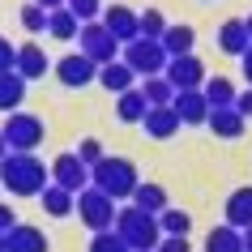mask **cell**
I'll return each instance as SVG.
<instances>
[{
    "label": "cell",
    "instance_id": "1",
    "mask_svg": "<svg viewBox=\"0 0 252 252\" xmlns=\"http://www.w3.org/2000/svg\"><path fill=\"white\" fill-rule=\"evenodd\" d=\"M0 184L13 197H39L47 188V167L34 154H26V150H13V154L0 158Z\"/></svg>",
    "mask_w": 252,
    "mask_h": 252
},
{
    "label": "cell",
    "instance_id": "2",
    "mask_svg": "<svg viewBox=\"0 0 252 252\" xmlns=\"http://www.w3.org/2000/svg\"><path fill=\"white\" fill-rule=\"evenodd\" d=\"M116 235L133 252H154L162 244L158 214H146V210H137V205H124V210H116Z\"/></svg>",
    "mask_w": 252,
    "mask_h": 252
},
{
    "label": "cell",
    "instance_id": "3",
    "mask_svg": "<svg viewBox=\"0 0 252 252\" xmlns=\"http://www.w3.org/2000/svg\"><path fill=\"white\" fill-rule=\"evenodd\" d=\"M90 184L98 188V192H107L111 201H124V197H133L137 192V167L128 158H98L90 167Z\"/></svg>",
    "mask_w": 252,
    "mask_h": 252
},
{
    "label": "cell",
    "instance_id": "4",
    "mask_svg": "<svg viewBox=\"0 0 252 252\" xmlns=\"http://www.w3.org/2000/svg\"><path fill=\"white\" fill-rule=\"evenodd\" d=\"M167 47H162L158 39H133L124 43V64L133 68V73H141V77H158V73H167Z\"/></svg>",
    "mask_w": 252,
    "mask_h": 252
},
{
    "label": "cell",
    "instance_id": "5",
    "mask_svg": "<svg viewBox=\"0 0 252 252\" xmlns=\"http://www.w3.org/2000/svg\"><path fill=\"white\" fill-rule=\"evenodd\" d=\"M73 214H81V222L90 226L94 235H98V231H111V226H116V201L107 197V192H98V188H81L77 192V210Z\"/></svg>",
    "mask_w": 252,
    "mask_h": 252
},
{
    "label": "cell",
    "instance_id": "6",
    "mask_svg": "<svg viewBox=\"0 0 252 252\" xmlns=\"http://www.w3.org/2000/svg\"><path fill=\"white\" fill-rule=\"evenodd\" d=\"M43 133H47V128H43V120H39V116H26V111H13V116L4 120V128H0L4 146H9V150H26V154L43 141Z\"/></svg>",
    "mask_w": 252,
    "mask_h": 252
},
{
    "label": "cell",
    "instance_id": "7",
    "mask_svg": "<svg viewBox=\"0 0 252 252\" xmlns=\"http://www.w3.org/2000/svg\"><path fill=\"white\" fill-rule=\"evenodd\" d=\"M116 47H120V43L111 39V34H107V26H103V22H81V52L90 56V60H94L98 68L116 60Z\"/></svg>",
    "mask_w": 252,
    "mask_h": 252
},
{
    "label": "cell",
    "instance_id": "8",
    "mask_svg": "<svg viewBox=\"0 0 252 252\" xmlns=\"http://www.w3.org/2000/svg\"><path fill=\"white\" fill-rule=\"evenodd\" d=\"M167 81H171L175 90H201L205 86V64H201L197 56H171L167 60Z\"/></svg>",
    "mask_w": 252,
    "mask_h": 252
},
{
    "label": "cell",
    "instance_id": "9",
    "mask_svg": "<svg viewBox=\"0 0 252 252\" xmlns=\"http://www.w3.org/2000/svg\"><path fill=\"white\" fill-rule=\"evenodd\" d=\"M52 184L68 188V192H81V188H90V167L77 158V154H60L52 162Z\"/></svg>",
    "mask_w": 252,
    "mask_h": 252
},
{
    "label": "cell",
    "instance_id": "10",
    "mask_svg": "<svg viewBox=\"0 0 252 252\" xmlns=\"http://www.w3.org/2000/svg\"><path fill=\"white\" fill-rule=\"evenodd\" d=\"M103 26H107V34L124 47V43H133V39H141V22H137V13L133 9H124V4H111L103 13Z\"/></svg>",
    "mask_w": 252,
    "mask_h": 252
},
{
    "label": "cell",
    "instance_id": "11",
    "mask_svg": "<svg viewBox=\"0 0 252 252\" xmlns=\"http://www.w3.org/2000/svg\"><path fill=\"white\" fill-rule=\"evenodd\" d=\"M56 77L64 81V86H73V90H77V86H86V81L98 77V64H94L86 52H73V56H64V60L56 64Z\"/></svg>",
    "mask_w": 252,
    "mask_h": 252
},
{
    "label": "cell",
    "instance_id": "12",
    "mask_svg": "<svg viewBox=\"0 0 252 252\" xmlns=\"http://www.w3.org/2000/svg\"><path fill=\"white\" fill-rule=\"evenodd\" d=\"M171 107H175V116L184 120V124H205L210 120V103H205L201 90H175Z\"/></svg>",
    "mask_w": 252,
    "mask_h": 252
},
{
    "label": "cell",
    "instance_id": "13",
    "mask_svg": "<svg viewBox=\"0 0 252 252\" xmlns=\"http://www.w3.org/2000/svg\"><path fill=\"white\" fill-rule=\"evenodd\" d=\"M4 244H9V252H47V235L30 222H13L4 231Z\"/></svg>",
    "mask_w": 252,
    "mask_h": 252
},
{
    "label": "cell",
    "instance_id": "14",
    "mask_svg": "<svg viewBox=\"0 0 252 252\" xmlns=\"http://www.w3.org/2000/svg\"><path fill=\"white\" fill-rule=\"evenodd\" d=\"M39 201H43V214H47V218H68V214L77 210V192H68V188H60V184H47L39 192Z\"/></svg>",
    "mask_w": 252,
    "mask_h": 252
},
{
    "label": "cell",
    "instance_id": "15",
    "mask_svg": "<svg viewBox=\"0 0 252 252\" xmlns=\"http://www.w3.org/2000/svg\"><path fill=\"white\" fill-rule=\"evenodd\" d=\"M226 226H235V231L252 226V184L235 188V192L226 197Z\"/></svg>",
    "mask_w": 252,
    "mask_h": 252
},
{
    "label": "cell",
    "instance_id": "16",
    "mask_svg": "<svg viewBox=\"0 0 252 252\" xmlns=\"http://www.w3.org/2000/svg\"><path fill=\"white\" fill-rule=\"evenodd\" d=\"M205 124H210V128H214L218 137H226V141H235V137H244V128H248V120L239 116L235 107H214Z\"/></svg>",
    "mask_w": 252,
    "mask_h": 252
},
{
    "label": "cell",
    "instance_id": "17",
    "mask_svg": "<svg viewBox=\"0 0 252 252\" xmlns=\"http://www.w3.org/2000/svg\"><path fill=\"white\" fill-rule=\"evenodd\" d=\"M141 124H146V133H150V137H158V141H167V137H175V128H180L184 120L175 116V107H150Z\"/></svg>",
    "mask_w": 252,
    "mask_h": 252
},
{
    "label": "cell",
    "instance_id": "18",
    "mask_svg": "<svg viewBox=\"0 0 252 252\" xmlns=\"http://www.w3.org/2000/svg\"><path fill=\"white\" fill-rule=\"evenodd\" d=\"M13 73H22L26 81L43 77V73H47V56H43V47H34V43H22V47H17V60H13Z\"/></svg>",
    "mask_w": 252,
    "mask_h": 252
},
{
    "label": "cell",
    "instance_id": "19",
    "mask_svg": "<svg viewBox=\"0 0 252 252\" xmlns=\"http://www.w3.org/2000/svg\"><path fill=\"white\" fill-rule=\"evenodd\" d=\"M218 47H222L226 56H244L252 47L248 39V26H244V17H235V22H222V30H218Z\"/></svg>",
    "mask_w": 252,
    "mask_h": 252
},
{
    "label": "cell",
    "instance_id": "20",
    "mask_svg": "<svg viewBox=\"0 0 252 252\" xmlns=\"http://www.w3.org/2000/svg\"><path fill=\"white\" fill-rule=\"evenodd\" d=\"M22 98H26V77L22 73H0V111H17L22 107Z\"/></svg>",
    "mask_w": 252,
    "mask_h": 252
},
{
    "label": "cell",
    "instance_id": "21",
    "mask_svg": "<svg viewBox=\"0 0 252 252\" xmlns=\"http://www.w3.org/2000/svg\"><path fill=\"white\" fill-rule=\"evenodd\" d=\"M133 77H137V73H133L128 64H124V60H111V64H103V68H98V81H103V86H107L111 94L133 90Z\"/></svg>",
    "mask_w": 252,
    "mask_h": 252
},
{
    "label": "cell",
    "instance_id": "22",
    "mask_svg": "<svg viewBox=\"0 0 252 252\" xmlns=\"http://www.w3.org/2000/svg\"><path fill=\"white\" fill-rule=\"evenodd\" d=\"M205 252H244V235H239L235 226H214L210 235H205Z\"/></svg>",
    "mask_w": 252,
    "mask_h": 252
},
{
    "label": "cell",
    "instance_id": "23",
    "mask_svg": "<svg viewBox=\"0 0 252 252\" xmlns=\"http://www.w3.org/2000/svg\"><path fill=\"white\" fill-rule=\"evenodd\" d=\"M47 34H52V39H77V34H81L77 13H68V9H52V13H47Z\"/></svg>",
    "mask_w": 252,
    "mask_h": 252
},
{
    "label": "cell",
    "instance_id": "24",
    "mask_svg": "<svg viewBox=\"0 0 252 252\" xmlns=\"http://www.w3.org/2000/svg\"><path fill=\"white\" fill-rule=\"evenodd\" d=\"M201 94H205V103H210V111L214 107H235V86H231V81L226 77H210L205 81V86H201Z\"/></svg>",
    "mask_w": 252,
    "mask_h": 252
},
{
    "label": "cell",
    "instance_id": "25",
    "mask_svg": "<svg viewBox=\"0 0 252 252\" xmlns=\"http://www.w3.org/2000/svg\"><path fill=\"white\" fill-rule=\"evenodd\" d=\"M158 43L167 47V56H188L192 43H197V30L192 26H167V34H162Z\"/></svg>",
    "mask_w": 252,
    "mask_h": 252
},
{
    "label": "cell",
    "instance_id": "26",
    "mask_svg": "<svg viewBox=\"0 0 252 252\" xmlns=\"http://www.w3.org/2000/svg\"><path fill=\"white\" fill-rule=\"evenodd\" d=\"M133 205H137V210H146V214H162V210H167V188H162V184H137Z\"/></svg>",
    "mask_w": 252,
    "mask_h": 252
},
{
    "label": "cell",
    "instance_id": "27",
    "mask_svg": "<svg viewBox=\"0 0 252 252\" xmlns=\"http://www.w3.org/2000/svg\"><path fill=\"white\" fill-rule=\"evenodd\" d=\"M150 103H146V94L141 90H124L120 94V107H116V116L124 120V124H137V120H146Z\"/></svg>",
    "mask_w": 252,
    "mask_h": 252
},
{
    "label": "cell",
    "instance_id": "28",
    "mask_svg": "<svg viewBox=\"0 0 252 252\" xmlns=\"http://www.w3.org/2000/svg\"><path fill=\"white\" fill-rule=\"evenodd\" d=\"M141 94H146V103H150V107H171V98H175V86L167 81V73H158V77H146Z\"/></svg>",
    "mask_w": 252,
    "mask_h": 252
},
{
    "label": "cell",
    "instance_id": "29",
    "mask_svg": "<svg viewBox=\"0 0 252 252\" xmlns=\"http://www.w3.org/2000/svg\"><path fill=\"white\" fill-rule=\"evenodd\" d=\"M158 226H162V235H188V226H192V218H188L184 210H167L158 214Z\"/></svg>",
    "mask_w": 252,
    "mask_h": 252
},
{
    "label": "cell",
    "instance_id": "30",
    "mask_svg": "<svg viewBox=\"0 0 252 252\" xmlns=\"http://www.w3.org/2000/svg\"><path fill=\"white\" fill-rule=\"evenodd\" d=\"M137 22H141V39H162V34H167V17H162L158 9L137 13Z\"/></svg>",
    "mask_w": 252,
    "mask_h": 252
},
{
    "label": "cell",
    "instance_id": "31",
    "mask_svg": "<svg viewBox=\"0 0 252 252\" xmlns=\"http://www.w3.org/2000/svg\"><path fill=\"white\" fill-rule=\"evenodd\" d=\"M90 252H133V248H128V244L116 235V226H111V231H98V235L90 239Z\"/></svg>",
    "mask_w": 252,
    "mask_h": 252
},
{
    "label": "cell",
    "instance_id": "32",
    "mask_svg": "<svg viewBox=\"0 0 252 252\" xmlns=\"http://www.w3.org/2000/svg\"><path fill=\"white\" fill-rule=\"evenodd\" d=\"M22 26H26L30 34H39V30H47V9H39V4L30 0L26 9H22Z\"/></svg>",
    "mask_w": 252,
    "mask_h": 252
},
{
    "label": "cell",
    "instance_id": "33",
    "mask_svg": "<svg viewBox=\"0 0 252 252\" xmlns=\"http://www.w3.org/2000/svg\"><path fill=\"white\" fill-rule=\"evenodd\" d=\"M68 13H77V22H94L98 17V0H64Z\"/></svg>",
    "mask_w": 252,
    "mask_h": 252
},
{
    "label": "cell",
    "instance_id": "34",
    "mask_svg": "<svg viewBox=\"0 0 252 252\" xmlns=\"http://www.w3.org/2000/svg\"><path fill=\"white\" fill-rule=\"evenodd\" d=\"M77 158L86 162V167H94L98 158H107V154H103V146H98V137H86V141H81V146H77Z\"/></svg>",
    "mask_w": 252,
    "mask_h": 252
},
{
    "label": "cell",
    "instance_id": "35",
    "mask_svg": "<svg viewBox=\"0 0 252 252\" xmlns=\"http://www.w3.org/2000/svg\"><path fill=\"white\" fill-rule=\"evenodd\" d=\"M154 252H192V248H188V235H162V244Z\"/></svg>",
    "mask_w": 252,
    "mask_h": 252
},
{
    "label": "cell",
    "instance_id": "36",
    "mask_svg": "<svg viewBox=\"0 0 252 252\" xmlns=\"http://www.w3.org/2000/svg\"><path fill=\"white\" fill-rule=\"evenodd\" d=\"M13 60H17V47L9 39H0V73H9L13 68Z\"/></svg>",
    "mask_w": 252,
    "mask_h": 252
},
{
    "label": "cell",
    "instance_id": "37",
    "mask_svg": "<svg viewBox=\"0 0 252 252\" xmlns=\"http://www.w3.org/2000/svg\"><path fill=\"white\" fill-rule=\"evenodd\" d=\"M235 111H239V116H244V120L252 116V86H248V90H244V94H239V98H235Z\"/></svg>",
    "mask_w": 252,
    "mask_h": 252
},
{
    "label": "cell",
    "instance_id": "38",
    "mask_svg": "<svg viewBox=\"0 0 252 252\" xmlns=\"http://www.w3.org/2000/svg\"><path fill=\"white\" fill-rule=\"evenodd\" d=\"M9 226H13V210H9V205H0V235H4Z\"/></svg>",
    "mask_w": 252,
    "mask_h": 252
},
{
    "label": "cell",
    "instance_id": "39",
    "mask_svg": "<svg viewBox=\"0 0 252 252\" xmlns=\"http://www.w3.org/2000/svg\"><path fill=\"white\" fill-rule=\"evenodd\" d=\"M239 60H244V81H248V86H252V47H248V52H244V56H239Z\"/></svg>",
    "mask_w": 252,
    "mask_h": 252
},
{
    "label": "cell",
    "instance_id": "40",
    "mask_svg": "<svg viewBox=\"0 0 252 252\" xmlns=\"http://www.w3.org/2000/svg\"><path fill=\"white\" fill-rule=\"evenodd\" d=\"M34 4H39V9H47V13H52V9H64V0H34Z\"/></svg>",
    "mask_w": 252,
    "mask_h": 252
},
{
    "label": "cell",
    "instance_id": "41",
    "mask_svg": "<svg viewBox=\"0 0 252 252\" xmlns=\"http://www.w3.org/2000/svg\"><path fill=\"white\" fill-rule=\"evenodd\" d=\"M239 235H244V252H252V226H244Z\"/></svg>",
    "mask_w": 252,
    "mask_h": 252
},
{
    "label": "cell",
    "instance_id": "42",
    "mask_svg": "<svg viewBox=\"0 0 252 252\" xmlns=\"http://www.w3.org/2000/svg\"><path fill=\"white\" fill-rule=\"evenodd\" d=\"M4 154H9V146H4V137H0V158H4Z\"/></svg>",
    "mask_w": 252,
    "mask_h": 252
},
{
    "label": "cell",
    "instance_id": "43",
    "mask_svg": "<svg viewBox=\"0 0 252 252\" xmlns=\"http://www.w3.org/2000/svg\"><path fill=\"white\" fill-rule=\"evenodd\" d=\"M244 26H248V39H252V17H244Z\"/></svg>",
    "mask_w": 252,
    "mask_h": 252
},
{
    "label": "cell",
    "instance_id": "44",
    "mask_svg": "<svg viewBox=\"0 0 252 252\" xmlns=\"http://www.w3.org/2000/svg\"><path fill=\"white\" fill-rule=\"evenodd\" d=\"M0 252H9V244H4V235H0Z\"/></svg>",
    "mask_w": 252,
    "mask_h": 252
}]
</instances>
